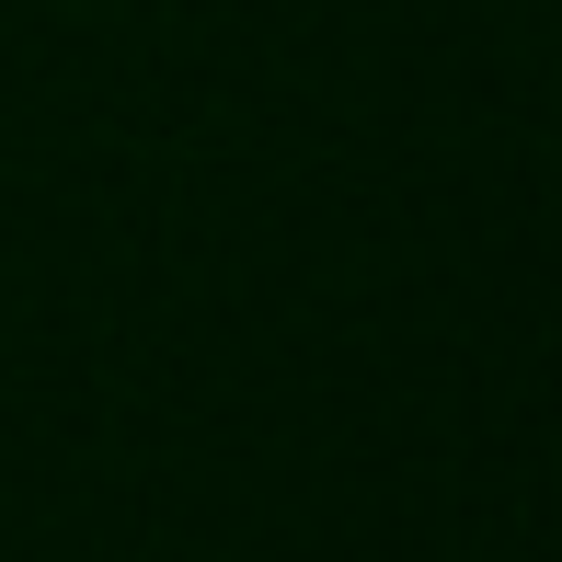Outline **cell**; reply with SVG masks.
<instances>
[]
</instances>
